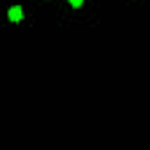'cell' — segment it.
Returning <instances> with one entry per match:
<instances>
[{"label": "cell", "instance_id": "2", "mask_svg": "<svg viewBox=\"0 0 150 150\" xmlns=\"http://www.w3.org/2000/svg\"><path fill=\"white\" fill-rule=\"evenodd\" d=\"M71 6H74V7H80V6H81V0H72V2H71Z\"/></svg>", "mask_w": 150, "mask_h": 150}, {"label": "cell", "instance_id": "1", "mask_svg": "<svg viewBox=\"0 0 150 150\" xmlns=\"http://www.w3.org/2000/svg\"><path fill=\"white\" fill-rule=\"evenodd\" d=\"M23 18V9H21V6H13L11 9H9V20L11 21H20Z\"/></svg>", "mask_w": 150, "mask_h": 150}]
</instances>
